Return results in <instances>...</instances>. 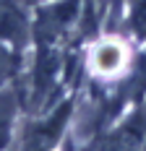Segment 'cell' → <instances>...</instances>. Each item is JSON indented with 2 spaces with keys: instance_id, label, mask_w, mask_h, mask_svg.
<instances>
[{
  "instance_id": "1",
  "label": "cell",
  "mask_w": 146,
  "mask_h": 151,
  "mask_svg": "<svg viewBox=\"0 0 146 151\" xmlns=\"http://www.w3.org/2000/svg\"><path fill=\"white\" fill-rule=\"evenodd\" d=\"M146 136V109L136 104L131 115H125V120L115 125V130H110L99 141L97 151H141Z\"/></svg>"
},
{
  "instance_id": "2",
  "label": "cell",
  "mask_w": 146,
  "mask_h": 151,
  "mask_svg": "<svg viewBox=\"0 0 146 151\" xmlns=\"http://www.w3.org/2000/svg\"><path fill=\"white\" fill-rule=\"evenodd\" d=\"M89 70L97 78H115L128 70V50L117 39H99L89 52Z\"/></svg>"
},
{
  "instance_id": "3",
  "label": "cell",
  "mask_w": 146,
  "mask_h": 151,
  "mask_svg": "<svg viewBox=\"0 0 146 151\" xmlns=\"http://www.w3.org/2000/svg\"><path fill=\"white\" fill-rule=\"evenodd\" d=\"M16 81H18V78H16ZM16 81L0 86V151H5L13 143L16 120H18L21 107H24V89H21Z\"/></svg>"
},
{
  "instance_id": "4",
  "label": "cell",
  "mask_w": 146,
  "mask_h": 151,
  "mask_svg": "<svg viewBox=\"0 0 146 151\" xmlns=\"http://www.w3.org/2000/svg\"><path fill=\"white\" fill-rule=\"evenodd\" d=\"M21 65H24V52L11 47L5 39H0V86L16 81L21 73Z\"/></svg>"
},
{
  "instance_id": "5",
  "label": "cell",
  "mask_w": 146,
  "mask_h": 151,
  "mask_svg": "<svg viewBox=\"0 0 146 151\" xmlns=\"http://www.w3.org/2000/svg\"><path fill=\"white\" fill-rule=\"evenodd\" d=\"M128 26L138 42H146V0H131Z\"/></svg>"
},
{
  "instance_id": "6",
  "label": "cell",
  "mask_w": 146,
  "mask_h": 151,
  "mask_svg": "<svg viewBox=\"0 0 146 151\" xmlns=\"http://www.w3.org/2000/svg\"><path fill=\"white\" fill-rule=\"evenodd\" d=\"M141 151H146V136H144V146H141Z\"/></svg>"
}]
</instances>
